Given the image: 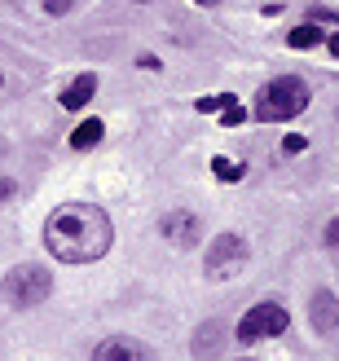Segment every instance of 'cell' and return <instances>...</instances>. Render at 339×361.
<instances>
[{
    "mask_svg": "<svg viewBox=\"0 0 339 361\" xmlns=\"http://www.w3.org/2000/svg\"><path fill=\"white\" fill-rule=\"evenodd\" d=\"M322 44H326V49H331V53H335V58H339V31H335V35H331V40H322Z\"/></svg>",
    "mask_w": 339,
    "mask_h": 361,
    "instance_id": "obj_21",
    "label": "cell"
},
{
    "mask_svg": "<svg viewBox=\"0 0 339 361\" xmlns=\"http://www.w3.org/2000/svg\"><path fill=\"white\" fill-rule=\"evenodd\" d=\"M9 198H13V180L0 176V203H9Z\"/></svg>",
    "mask_w": 339,
    "mask_h": 361,
    "instance_id": "obj_20",
    "label": "cell"
},
{
    "mask_svg": "<svg viewBox=\"0 0 339 361\" xmlns=\"http://www.w3.org/2000/svg\"><path fill=\"white\" fill-rule=\"evenodd\" d=\"M229 102H234V97L225 93V97H199V102H194V106H199V111H225Z\"/></svg>",
    "mask_w": 339,
    "mask_h": 361,
    "instance_id": "obj_16",
    "label": "cell"
},
{
    "mask_svg": "<svg viewBox=\"0 0 339 361\" xmlns=\"http://www.w3.org/2000/svg\"><path fill=\"white\" fill-rule=\"evenodd\" d=\"M287 326H291V317H287V309H282V304H256V309H247L242 322H238V344L278 339Z\"/></svg>",
    "mask_w": 339,
    "mask_h": 361,
    "instance_id": "obj_4",
    "label": "cell"
},
{
    "mask_svg": "<svg viewBox=\"0 0 339 361\" xmlns=\"http://www.w3.org/2000/svg\"><path fill=\"white\" fill-rule=\"evenodd\" d=\"M309 84L300 80V75H282V80H269L256 93V106H252V115L260 123H282V119H295V115H304V106H309Z\"/></svg>",
    "mask_w": 339,
    "mask_h": 361,
    "instance_id": "obj_2",
    "label": "cell"
},
{
    "mask_svg": "<svg viewBox=\"0 0 339 361\" xmlns=\"http://www.w3.org/2000/svg\"><path fill=\"white\" fill-rule=\"evenodd\" d=\"M326 247H339V216L326 225Z\"/></svg>",
    "mask_w": 339,
    "mask_h": 361,
    "instance_id": "obj_19",
    "label": "cell"
},
{
    "mask_svg": "<svg viewBox=\"0 0 339 361\" xmlns=\"http://www.w3.org/2000/svg\"><path fill=\"white\" fill-rule=\"evenodd\" d=\"M101 137H106V123H101V119H84L80 128L70 133V146H75V150H93Z\"/></svg>",
    "mask_w": 339,
    "mask_h": 361,
    "instance_id": "obj_10",
    "label": "cell"
},
{
    "mask_svg": "<svg viewBox=\"0 0 339 361\" xmlns=\"http://www.w3.org/2000/svg\"><path fill=\"white\" fill-rule=\"evenodd\" d=\"M242 119H247V111H242L238 102H229V106H225V115H221V123H225V128H238Z\"/></svg>",
    "mask_w": 339,
    "mask_h": 361,
    "instance_id": "obj_14",
    "label": "cell"
},
{
    "mask_svg": "<svg viewBox=\"0 0 339 361\" xmlns=\"http://www.w3.org/2000/svg\"><path fill=\"white\" fill-rule=\"evenodd\" d=\"M93 93H97V80L93 75H80L70 88H62V106H66V111H84V106L93 102Z\"/></svg>",
    "mask_w": 339,
    "mask_h": 361,
    "instance_id": "obj_9",
    "label": "cell"
},
{
    "mask_svg": "<svg viewBox=\"0 0 339 361\" xmlns=\"http://www.w3.org/2000/svg\"><path fill=\"white\" fill-rule=\"evenodd\" d=\"M287 44H291V49H317V44H322V27H313V23L295 27V31L287 35Z\"/></svg>",
    "mask_w": 339,
    "mask_h": 361,
    "instance_id": "obj_12",
    "label": "cell"
},
{
    "mask_svg": "<svg viewBox=\"0 0 339 361\" xmlns=\"http://www.w3.org/2000/svg\"><path fill=\"white\" fill-rule=\"evenodd\" d=\"M216 353H221V326H216V322H207V326L199 331V339H194V357L211 361Z\"/></svg>",
    "mask_w": 339,
    "mask_h": 361,
    "instance_id": "obj_11",
    "label": "cell"
},
{
    "mask_svg": "<svg viewBox=\"0 0 339 361\" xmlns=\"http://www.w3.org/2000/svg\"><path fill=\"white\" fill-rule=\"evenodd\" d=\"M242 264H247V243L238 233H221V238L207 247V260H203V269L211 278H229V274H238Z\"/></svg>",
    "mask_w": 339,
    "mask_h": 361,
    "instance_id": "obj_5",
    "label": "cell"
},
{
    "mask_svg": "<svg viewBox=\"0 0 339 361\" xmlns=\"http://www.w3.org/2000/svg\"><path fill=\"white\" fill-rule=\"evenodd\" d=\"M44 9L58 18V13H66V9H70V0H44Z\"/></svg>",
    "mask_w": 339,
    "mask_h": 361,
    "instance_id": "obj_18",
    "label": "cell"
},
{
    "mask_svg": "<svg viewBox=\"0 0 339 361\" xmlns=\"http://www.w3.org/2000/svg\"><path fill=\"white\" fill-rule=\"evenodd\" d=\"M49 286H53V278L44 264H18L5 278V300L18 304V309H31V304H40L49 295Z\"/></svg>",
    "mask_w": 339,
    "mask_h": 361,
    "instance_id": "obj_3",
    "label": "cell"
},
{
    "mask_svg": "<svg viewBox=\"0 0 339 361\" xmlns=\"http://www.w3.org/2000/svg\"><path fill=\"white\" fill-rule=\"evenodd\" d=\"M93 361H150V353L132 339H106V344H97Z\"/></svg>",
    "mask_w": 339,
    "mask_h": 361,
    "instance_id": "obj_7",
    "label": "cell"
},
{
    "mask_svg": "<svg viewBox=\"0 0 339 361\" xmlns=\"http://www.w3.org/2000/svg\"><path fill=\"white\" fill-rule=\"evenodd\" d=\"M199 5H211V0H199Z\"/></svg>",
    "mask_w": 339,
    "mask_h": 361,
    "instance_id": "obj_22",
    "label": "cell"
},
{
    "mask_svg": "<svg viewBox=\"0 0 339 361\" xmlns=\"http://www.w3.org/2000/svg\"><path fill=\"white\" fill-rule=\"evenodd\" d=\"M164 238L176 247H194L199 243V221L190 212H172V216H164Z\"/></svg>",
    "mask_w": 339,
    "mask_h": 361,
    "instance_id": "obj_6",
    "label": "cell"
},
{
    "mask_svg": "<svg viewBox=\"0 0 339 361\" xmlns=\"http://www.w3.org/2000/svg\"><path fill=\"white\" fill-rule=\"evenodd\" d=\"M0 84H5V75H0Z\"/></svg>",
    "mask_w": 339,
    "mask_h": 361,
    "instance_id": "obj_23",
    "label": "cell"
},
{
    "mask_svg": "<svg viewBox=\"0 0 339 361\" xmlns=\"http://www.w3.org/2000/svg\"><path fill=\"white\" fill-rule=\"evenodd\" d=\"M309 23H313V27H322V23H326V27H339V13H335V9H309Z\"/></svg>",
    "mask_w": 339,
    "mask_h": 361,
    "instance_id": "obj_15",
    "label": "cell"
},
{
    "mask_svg": "<svg viewBox=\"0 0 339 361\" xmlns=\"http://www.w3.org/2000/svg\"><path fill=\"white\" fill-rule=\"evenodd\" d=\"M309 313H313V326L326 335V331H335V322H339V304H335L331 291H317L313 304H309Z\"/></svg>",
    "mask_w": 339,
    "mask_h": 361,
    "instance_id": "obj_8",
    "label": "cell"
},
{
    "mask_svg": "<svg viewBox=\"0 0 339 361\" xmlns=\"http://www.w3.org/2000/svg\"><path fill=\"white\" fill-rule=\"evenodd\" d=\"M304 146H309L304 137H287V141H282V150H287V154H300V150H304Z\"/></svg>",
    "mask_w": 339,
    "mask_h": 361,
    "instance_id": "obj_17",
    "label": "cell"
},
{
    "mask_svg": "<svg viewBox=\"0 0 339 361\" xmlns=\"http://www.w3.org/2000/svg\"><path fill=\"white\" fill-rule=\"evenodd\" d=\"M111 243H115V225L93 203H62L44 221V247L62 264H93L111 251Z\"/></svg>",
    "mask_w": 339,
    "mask_h": 361,
    "instance_id": "obj_1",
    "label": "cell"
},
{
    "mask_svg": "<svg viewBox=\"0 0 339 361\" xmlns=\"http://www.w3.org/2000/svg\"><path fill=\"white\" fill-rule=\"evenodd\" d=\"M211 172H216V180H242V164H234V159H211Z\"/></svg>",
    "mask_w": 339,
    "mask_h": 361,
    "instance_id": "obj_13",
    "label": "cell"
}]
</instances>
